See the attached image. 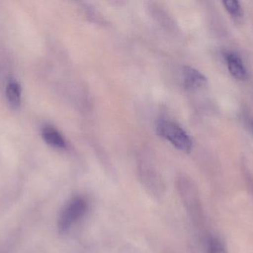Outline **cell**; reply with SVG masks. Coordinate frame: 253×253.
<instances>
[{
	"instance_id": "1",
	"label": "cell",
	"mask_w": 253,
	"mask_h": 253,
	"mask_svg": "<svg viewBox=\"0 0 253 253\" xmlns=\"http://www.w3.org/2000/svg\"><path fill=\"white\" fill-rule=\"evenodd\" d=\"M176 188L190 218L196 224H200L203 212L196 184L188 177L179 175L176 179Z\"/></svg>"
},
{
	"instance_id": "2",
	"label": "cell",
	"mask_w": 253,
	"mask_h": 253,
	"mask_svg": "<svg viewBox=\"0 0 253 253\" xmlns=\"http://www.w3.org/2000/svg\"><path fill=\"white\" fill-rule=\"evenodd\" d=\"M157 133L169 141L178 150L189 152L193 148V141L190 135L176 123L167 120H159L156 125Z\"/></svg>"
},
{
	"instance_id": "3",
	"label": "cell",
	"mask_w": 253,
	"mask_h": 253,
	"mask_svg": "<svg viewBox=\"0 0 253 253\" xmlns=\"http://www.w3.org/2000/svg\"><path fill=\"white\" fill-rule=\"evenodd\" d=\"M87 207L88 204L84 198L77 196L71 199L59 213L57 221L59 233H67L74 224L85 215Z\"/></svg>"
},
{
	"instance_id": "4",
	"label": "cell",
	"mask_w": 253,
	"mask_h": 253,
	"mask_svg": "<svg viewBox=\"0 0 253 253\" xmlns=\"http://www.w3.org/2000/svg\"><path fill=\"white\" fill-rule=\"evenodd\" d=\"M183 85L187 90H196L207 83L205 75L196 68L184 66L182 69Z\"/></svg>"
},
{
	"instance_id": "5",
	"label": "cell",
	"mask_w": 253,
	"mask_h": 253,
	"mask_svg": "<svg viewBox=\"0 0 253 253\" xmlns=\"http://www.w3.org/2000/svg\"><path fill=\"white\" fill-rule=\"evenodd\" d=\"M224 57L230 74L236 80H245L248 77V72L242 58L233 52L226 53Z\"/></svg>"
},
{
	"instance_id": "6",
	"label": "cell",
	"mask_w": 253,
	"mask_h": 253,
	"mask_svg": "<svg viewBox=\"0 0 253 253\" xmlns=\"http://www.w3.org/2000/svg\"><path fill=\"white\" fill-rule=\"evenodd\" d=\"M5 96L9 106L13 110L20 107L22 101V88L17 80L10 78L6 85Z\"/></svg>"
},
{
	"instance_id": "7",
	"label": "cell",
	"mask_w": 253,
	"mask_h": 253,
	"mask_svg": "<svg viewBox=\"0 0 253 253\" xmlns=\"http://www.w3.org/2000/svg\"><path fill=\"white\" fill-rule=\"evenodd\" d=\"M42 137L46 144L56 149H65L66 141L62 134L51 126H46L42 130Z\"/></svg>"
},
{
	"instance_id": "8",
	"label": "cell",
	"mask_w": 253,
	"mask_h": 253,
	"mask_svg": "<svg viewBox=\"0 0 253 253\" xmlns=\"http://www.w3.org/2000/svg\"><path fill=\"white\" fill-rule=\"evenodd\" d=\"M223 4L225 7L227 11L233 17L238 19L243 16V10L239 1L235 0H228V1H223Z\"/></svg>"
},
{
	"instance_id": "9",
	"label": "cell",
	"mask_w": 253,
	"mask_h": 253,
	"mask_svg": "<svg viewBox=\"0 0 253 253\" xmlns=\"http://www.w3.org/2000/svg\"><path fill=\"white\" fill-rule=\"evenodd\" d=\"M207 253H227L224 245L218 239L211 238L208 240Z\"/></svg>"
},
{
	"instance_id": "10",
	"label": "cell",
	"mask_w": 253,
	"mask_h": 253,
	"mask_svg": "<svg viewBox=\"0 0 253 253\" xmlns=\"http://www.w3.org/2000/svg\"><path fill=\"white\" fill-rule=\"evenodd\" d=\"M250 125H251V132H252L253 135V120H251V123H250Z\"/></svg>"
}]
</instances>
